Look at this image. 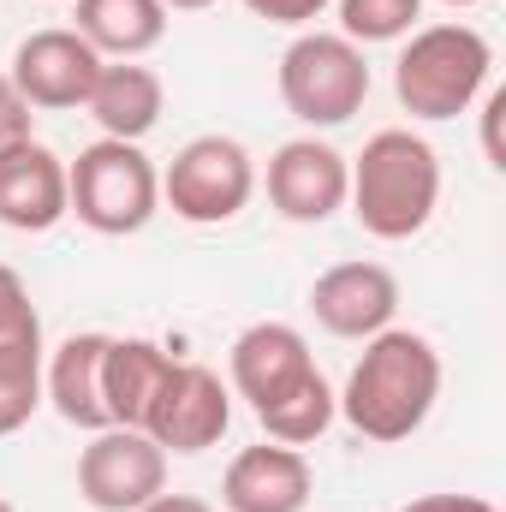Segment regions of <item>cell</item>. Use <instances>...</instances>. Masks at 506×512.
<instances>
[{"mask_svg":"<svg viewBox=\"0 0 506 512\" xmlns=\"http://www.w3.org/2000/svg\"><path fill=\"white\" fill-rule=\"evenodd\" d=\"M227 370H233L239 399H251V411H268L274 399H286L298 382L316 376V358H310V340L292 322H251L233 340Z\"/></svg>","mask_w":506,"mask_h":512,"instance_id":"obj_13","label":"cell"},{"mask_svg":"<svg viewBox=\"0 0 506 512\" xmlns=\"http://www.w3.org/2000/svg\"><path fill=\"white\" fill-rule=\"evenodd\" d=\"M346 203L358 215V227L381 239V245H399V239H417L441 203V161L435 149L405 126H387L364 143V155L352 161V185H346Z\"/></svg>","mask_w":506,"mask_h":512,"instance_id":"obj_2","label":"cell"},{"mask_svg":"<svg viewBox=\"0 0 506 512\" xmlns=\"http://www.w3.org/2000/svg\"><path fill=\"white\" fill-rule=\"evenodd\" d=\"M280 102L304 126H346L370 102V66L364 48L340 30H304L280 54Z\"/></svg>","mask_w":506,"mask_h":512,"instance_id":"obj_5","label":"cell"},{"mask_svg":"<svg viewBox=\"0 0 506 512\" xmlns=\"http://www.w3.org/2000/svg\"><path fill=\"white\" fill-rule=\"evenodd\" d=\"M251 197H256L251 149H245L239 137H221V131L191 137V143L167 161V173H161V203H167L179 221H191V227H221V221H233Z\"/></svg>","mask_w":506,"mask_h":512,"instance_id":"obj_6","label":"cell"},{"mask_svg":"<svg viewBox=\"0 0 506 512\" xmlns=\"http://www.w3.org/2000/svg\"><path fill=\"white\" fill-rule=\"evenodd\" d=\"M423 18V0H340V36L346 42H399Z\"/></svg>","mask_w":506,"mask_h":512,"instance_id":"obj_21","label":"cell"},{"mask_svg":"<svg viewBox=\"0 0 506 512\" xmlns=\"http://www.w3.org/2000/svg\"><path fill=\"white\" fill-rule=\"evenodd\" d=\"M393 310H399V280L381 262H334L310 286V316L334 340H376L381 328H393Z\"/></svg>","mask_w":506,"mask_h":512,"instance_id":"obj_11","label":"cell"},{"mask_svg":"<svg viewBox=\"0 0 506 512\" xmlns=\"http://www.w3.org/2000/svg\"><path fill=\"white\" fill-rule=\"evenodd\" d=\"M227 423H233V393H227V382L215 370H203V364H179L173 358L167 382H161L149 417H143V435L161 453H185L191 459V453H209L227 435Z\"/></svg>","mask_w":506,"mask_h":512,"instance_id":"obj_8","label":"cell"},{"mask_svg":"<svg viewBox=\"0 0 506 512\" xmlns=\"http://www.w3.org/2000/svg\"><path fill=\"white\" fill-rule=\"evenodd\" d=\"M66 191H72V215L102 239L143 233L161 209L155 161L143 155V143H120V137H96L90 149H78V161H66Z\"/></svg>","mask_w":506,"mask_h":512,"instance_id":"obj_4","label":"cell"},{"mask_svg":"<svg viewBox=\"0 0 506 512\" xmlns=\"http://www.w3.org/2000/svg\"><path fill=\"white\" fill-rule=\"evenodd\" d=\"M495 48L471 24H423L393 60V96L411 120H459L489 90Z\"/></svg>","mask_w":506,"mask_h":512,"instance_id":"obj_3","label":"cell"},{"mask_svg":"<svg viewBox=\"0 0 506 512\" xmlns=\"http://www.w3.org/2000/svg\"><path fill=\"white\" fill-rule=\"evenodd\" d=\"M334 399H340V417L364 441L393 447L429 423L441 399V352L411 328H381L376 340H364V358L352 364L346 393Z\"/></svg>","mask_w":506,"mask_h":512,"instance_id":"obj_1","label":"cell"},{"mask_svg":"<svg viewBox=\"0 0 506 512\" xmlns=\"http://www.w3.org/2000/svg\"><path fill=\"white\" fill-rule=\"evenodd\" d=\"M167 12H203V6H215V0H161Z\"/></svg>","mask_w":506,"mask_h":512,"instance_id":"obj_28","label":"cell"},{"mask_svg":"<svg viewBox=\"0 0 506 512\" xmlns=\"http://www.w3.org/2000/svg\"><path fill=\"white\" fill-rule=\"evenodd\" d=\"M78 36L102 60H137L167 36L161 0H78Z\"/></svg>","mask_w":506,"mask_h":512,"instance_id":"obj_18","label":"cell"},{"mask_svg":"<svg viewBox=\"0 0 506 512\" xmlns=\"http://www.w3.org/2000/svg\"><path fill=\"white\" fill-rule=\"evenodd\" d=\"M334 411H340V399H334V387L322 382V370H316L310 382H298L286 399H274L268 411H256V423H262V435L280 441V447H310V441L334 423Z\"/></svg>","mask_w":506,"mask_h":512,"instance_id":"obj_19","label":"cell"},{"mask_svg":"<svg viewBox=\"0 0 506 512\" xmlns=\"http://www.w3.org/2000/svg\"><path fill=\"white\" fill-rule=\"evenodd\" d=\"M137 512H215V507H209L203 495H167V489H161L149 507H137Z\"/></svg>","mask_w":506,"mask_h":512,"instance_id":"obj_27","label":"cell"},{"mask_svg":"<svg viewBox=\"0 0 506 512\" xmlns=\"http://www.w3.org/2000/svg\"><path fill=\"white\" fill-rule=\"evenodd\" d=\"M30 126H36V108L18 96V84L0 72V149H12V143H24L30 137Z\"/></svg>","mask_w":506,"mask_h":512,"instance_id":"obj_23","label":"cell"},{"mask_svg":"<svg viewBox=\"0 0 506 512\" xmlns=\"http://www.w3.org/2000/svg\"><path fill=\"white\" fill-rule=\"evenodd\" d=\"M501 114H506V90H495V96L483 102V149H489V167H506V155H501Z\"/></svg>","mask_w":506,"mask_h":512,"instance_id":"obj_26","label":"cell"},{"mask_svg":"<svg viewBox=\"0 0 506 512\" xmlns=\"http://www.w3.org/2000/svg\"><path fill=\"white\" fill-rule=\"evenodd\" d=\"M96 72H102V54L78 36V30H30L12 54V84L30 108L42 114H60V108H84L90 90H96Z\"/></svg>","mask_w":506,"mask_h":512,"instance_id":"obj_9","label":"cell"},{"mask_svg":"<svg viewBox=\"0 0 506 512\" xmlns=\"http://www.w3.org/2000/svg\"><path fill=\"white\" fill-rule=\"evenodd\" d=\"M256 18H268V24H310V18H322L334 0H245Z\"/></svg>","mask_w":506,"mask_h":512,"instance_id":"obj_24","label":"cell"},{"mask_svg":"<svg viewBox=\"0 0 506 512\" xmlns=\"http://www.w3.org/2000/svg\"><path fill=\"white\" fill-rule=\"evenodd\" d=\"M90 120L102 126V137H120V143H143L149 131L161 126V108H167V90L149 66L137 60H102L96 72V90H90Z\"/></svg>","mask_w":506,"mask_h":512,"instance_id":"obj_16","label":"cell"},{"mask_svg":"<svg viewBox=\"0 0 506 512\" xmlns=\"http://www.w3.org/2000/svg\"><path fill=\"white\" fill-rule=\"evenodd\" d=\"M42 405V340L0 346V435H18Z\"/></svg>","mask_w":506,"mask_h":512,"instance_id":"obj_20","label":"cell"},{"mask_svg":"<svg viewBox=\"0 0 506 512\" xmlns=\"http://www.w3.org/2000/svg\"><path fill=\"white\" fill-rule=\"evenodd\" d=\"M72 215V191H66V161L24 137L12 149H0V227L12 233H48Z\"/></svg>","mask_w":506,"mask_h":512,"instance_id":"obj_12","label":"cell"},{"mask_svg":"<svg viewBox=\"0 0 506 512\" xmlns=\"http://www.w3.org/2000/svg\"><path fill=\"white\" fill-rule=\"evenodd\" d=\"M399 512H501V507L483 501V495H417V501H405Z\"/></svg>","mask_w":506,"mask_h":512,"instance_id":"obj_25","label":"cell"},{"mask_svg":"<svg viewBox=\"0 0 506 512\" xmlns=\"http://www.w3.org/2000/svg\"><path fill=\"white\" fill-rule=\"evenodd\" d=\"M173 370V352H161L155 340H108V364H102V399H108V423L143 429L155 393Z\"/></svg>","mask_w":506,"mask_h":512,"instance_id":"obj_17","label":"cell"},{"mask_svg":"<svg viewBox=\"0 0 506 512\" xmlns=\"http://www.w3.org/2000/svg\"><path fill=\"white\" fill-rule=\"evenodd\" d=\"M310 459L304 447H280V441H262L245 447L227 477H221V507L227 512H304L310 501Z\"/></svg>","mask_w":506,"mask_h":512,"instance_id":"obj_14","label":"cell"},{"mask_svg":"<svg viewBox=\"0 0 506 512\" xmlns=\"http://www.w3.org/2000/svg\"><path fill=\"white\" fill-rule=\"evenodd\" d=\"M346 185H352V161L322 137H292L268 155V203L298 227H322L328 215H340Z\"/></svg>","mask_w":506,"mask_h":512,"instance_id":"obj_10","label":"cell"},{"mask_svg":"<svg viewBox=\"0 0 506 512\" xmlns=\"http://www.w3.org/2000/svg\"><path fill=\"white\" fill-rule=\"evenodd\" d=\"M6 340H42V316H36L30 286L18 280V268L0 262V346Z\"/></svg>","mask_w":506,"mask_h":512,"instance_id":"obj_22","label":"cell"},{"mask_svg":"<svg viewBox=\"0 0 506 512\" xmlns=\"http://www.w3.org/2000/svg\"><path fill=\"white\" fill-rule=\"evenodd\" d=\"M441 6H477V0H441Z\"/></svg>","mask_w":506,"mask_h":512,"instance_id":"obj_29","label":"cell"},{"mask_svg":"<svg viewBox=\"0 0 506 512\" xmlns=\"http://www.w3.org/2000/svg\"><path fill=\"white\" fill-rule=\"evenodd\" d=\"M167 489V453L143 429H96L78 453V495L96 512H137Z\"/></svg>","mask_w":506,"mask_h":512,"instance_id":"obj_7","label":"cell"},{"mask_svg":"<svg viewBox=\"0 0 506 512\" xmlns=\"http://www.w3.org/2000/svg\"><path fill=\"white\" fill-rule=\"evenodd\" d=\"M0 512H12V501H0Z\"/></svg>","mask_w":506,"mask_h":512,"instance_id":"obj_30","label":"cell"},{"mask_svg":"<svg viewBox=\"0 0 506 512\" xmlns=\"http://www.w3.org/2000/svg\"><path fill=\"white\" fill-rule=\"evenodd\" d=\"M108 340L114 334H72L60 340V352L42 370V399H54V411L78 429H114L108 423V399H102V364H108Z\"/></svg>","mask_w":506,"mask_h":512,"instance_id":"obj_15","label":"cell"}]
</instances>
